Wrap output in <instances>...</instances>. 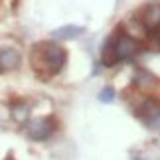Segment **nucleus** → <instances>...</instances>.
Returning <instances> with one entry per match:
<instances>
[{
	"mask_svg": "<svg viewBox=\"0 0 160 160\" xmlns=\"http://www.w3.org/2000/svg\"><path fill=\"white\" fill-rule=\"evenodd\" d=\"M42 48H44V50H42V63H44V67L52 73V75L59 73L63 69L65 61H67V52L61 46L53 44V42L44 44Z\"/></svg>",
	"mask_w": 160,
	"mask_h": 160,
	"instance_id": "nucleus-1",
	"label": "nucleus"
},
{
	"mask_svg": "<svg viewBox=\"0 0 160 160\" xmlns=\"http://www.w3.org/2000/svg\"><path fill=\"white\" fill-rule=\"evenodd\" d=\"M137 115L148 128H158L160 127V101L146 99L142 105L137 109Z\"/></svg>",
	"mask_w": 160,
	"mask_h": 160,
	"instance_id": "nucleus-2",
	"label": "nucleus"
},
{
	"mask_svg": "<svg viewBox=\"0 0 160 160\" xmlns=\"http://www.w3.org/2000/svg\"><path fill=\"white\" fill-rule=\"evenodd\" d=\"M138 46L131 36L127 34H121V36H115V52H117V59L119 61H125V59H131L134 53H137Z\"/></svg>",
	"mask_w": 160,
	"mask_h": 160,
	"instance_id": "nucleus-3",
	"label": "nucleus"
},
{
	"mask_svg": "<svg viewBox=\"0 0 160 160\" xmlns=\"http://www.w3.org/2000/svg\"><path fill=\"white\" fill-rule=\"evenodd\" d=\"M53 127L52 119H36L28 125V137L32 140H46L53 132Z\"/></svg>",
	"mask_w": 160,
	"mask_h": 160,
	"instance_id": "nucleus-4",
	"label": "nucleus"
},
{
	"mask_svg": "<svg viewBox=\"0 0 160 160\" xmlns=\"http://www.w3.org/2000/svg\"><path fill=\"white\" fill-rule=\"evenodd\" d=\"M142 26L150 32H156L160 30V4H150L146 6L144 12H142Z\"/></svg>",
	"mask_w": 160,
	"mask_h": 160,
	"instance_id": "nucleus-5",
	"label": "nucleus"
},
{
	"mask_svg": "<svg viewBox=\"0 0 160 160\" xmlns=\"http://www.w3.org/2000/svg\"><path fill=\"white\" fill-rule=\"evenodd\" d=\"M20 65V53L14 48H2L0 50V69H16Z\"/></svg>",
	"mask_w": 160,
	"mask_h": 160,
	"instance_id": "nucleus-6",
	"label": "nucleus"
},
{
	"mask_svg": "<svg viewBox=\"0 0 160 160\" xmlns=\"http://www.w3.org/2000/svg\"><path fill=\"white\" fill-rule=\"evenodd\" d=\"M117 52H115V36L107 40V44L103 46V65L105 67H113L117 63Z\"/></svg>",
	"mask_w": 160,
	"mask_h": 160,
	"instance_id": "nucleus-7",
	"label": "nucleus"
},
{
	"mask_svg": "<svg viewBox=\"0 0 160 160\" xmlns=\"http://www.w3.org/2000/svg\"><path fill=\"white\" fill-rule=\"evenodd\" d=\"M53 34L59 40H71V38H77L79 34H83V28L81 26H63V28L55 30Z\"/></svg>",
	"mask_w": 160,
	"mask_h": 160,
	"instance_id": "nucleus-8",
	"label": "nucleus"
},
{
	"mask_svg": "<svg viewBox=\"0 0 160 160\" xmlns=\"http://www.w3.org/2000/svg\"><path fill=\"white\" fill-rule=\"evenodd\" d=\"M28 113H30V109L28 105H24V103H18V105L12 107V117L18 121V122H24L28 119Z\"/></svg>",
	"mask_w": 160,
	"mask_h": 160,
	"instance_id": "nucleus-9",
	"label": "nucleus"
},
{
	"mask_svg": "<svg viewBox=\"0 0 160 160\" xmlns=\"http://www.w3.org/2000/svg\"><path fill=\"white\" fill-rule=\"evenodd\" d=\"M137 83L140 85V87H146V85H152V83H154V77H152L148 71H142V69H140L137 73Z\"/></svg>",
	"mask_w": 160,
	"mask_h": 160,
	"instance_id": "nucleus-10",
	"label": "nucleus"
},
{
	"mask_svg": "<svg viewBox=\"0 0 160 160\" xmlns=\"http://www.w3.org/2000/svg\"><path fill=\"white\" fill-rule=\"evenodd\" d=\"M113 99H115V89L111 87V85H107V87L99 93V101L101 103H111Z\"/></svg>",
	"mask_w": 160,
	"mask_h": 160,
	"instance_id": "nucleus-11",
	"label": "nucleus"
}]
</instances>
